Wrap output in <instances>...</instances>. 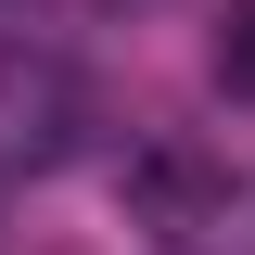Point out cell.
Wrapping results in <instances>:
<instances>
[{"instance_id": "6da1fadb", "label": "cell", "mask_w": 255, "mask_h": 255, "mask_svg": "<svg viewBox=\"0 0 255 255\" xmlns=\"http://www.w3.org/2000/svg\"><path fill=\"white\" fill-rule=\"evenodd\" d=\"M90 140V77L38 38H0V179H51Z\"/></svg>"}, {"instance_id": "7a4b0ae2", "label": "cell", "mask_w": 255, "mask_h": 255, "mask_svg": "<svg viewBox=\"0 0 255 255\" xmlns=\"http://www.w3.org/2000/svg\"><path fill=\"white\" fill-rule=\"evenodd\" d=\"M204 64H217L230 102H255V0H230V13H217V51H204Z\"/></svg>"}, {"instance_id": "3957f363", "label": "cell", "mask_w": 255, "mask_h": 255, "mask_svg": "<svg viewBox=\"0 0 255 255\" xmlns=\"http://www.w3.org/2000/svg\"><path fill=\"white\" fill-rule=\"evenodd\" d=\"M204 230H217V255H255V179L217 191V217H204Z\"/></svg>"}]
</instances>
